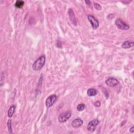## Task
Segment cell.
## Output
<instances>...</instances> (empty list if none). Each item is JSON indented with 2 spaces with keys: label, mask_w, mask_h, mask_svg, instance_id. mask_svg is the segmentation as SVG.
<instances>
[{
  "label": "cell",
  "mask_w": 134,
  "mask_h": 134,
  "mask_svg": "<svg viewBox=\"0 0 134 134\" xmlns=\"http://www.w3.org/2000/svg\"><path fill=\"white\" fill-rule=\"evenodd\" d=\"M99 124V121L97 119H95L90 121L87 125V129L88 131L91 133H93L95 131L97 126Z\"/></svg>",
  "instance_id": "3957f363"
},
{
  "label": "cell",
  "mask_w": 134,
  "mask_h": 134,
  "mask_svg": "<svg viewBox=\"0 0 134 134\" xmlns=\"http://www.w3.org/2000/svg\"><path fill=\"white\" fill-rule=\"evenodd\" d=\"M71 116V112L70 111L61 114L59 116L58 120L60 122H66L70 118Z\"/></svg>",
  "instance_id": "8992f818"
},
{
  "label": "cell",
  "mask_w": 134,
  "mask_h": 134,
  "mask_svg": "<svg viewBox=\"0 0 134 134\" xmlns=\"http://www.w3.org/2000/svg\"><path fill=\"white\" fill-rule=\"evenodd\" d=\"M115 24L118 28L124 30H127L129 29V26L128 24L122 20L120 18H117L115 21Z\"/></svg>",
  "instance_id": "7a4b0ae2"
},
{
  "label": "cell",
  "mask_w": 134,
  "mask_h": 134,
  "mask_svg": "<svg viewBox=\"0 0 134 134\" xmlns=\"http://www.w3.org/2000/svg\"><path fill=\"white\" fill-rule=\"evenodd\" d=\"M85 105L84 104H80L77 106L76 109H77V110L79 111V112H81V111H82L85 110Z\"/></svg>",
  "instance_id": "9a60e30c"
},
{
  "label": "cell",
  "mask_w": 134,
  "mask_h": 134,
  "mask_svg": "<svg viewBox=\"0 0 134 134\" xmlns=\"http://www.w3.org/2000/svg\"><path fill=\"white\" fill-rule=\"evenodd\" d=\"M94 106L95 107H97V108H99V107L101 106V102H99V101H97V102H95L94 103Z\"/></svg>",
  "instance_id": "ac0fdd59"
},
{
  "label": "cell",
  "mask_w": 134,
  "mask_h": 134,
  "mask_svg": "<svg viewBox=\"0 0 134 134\" xmlns=\"http://www.w3.org/2000/svg\"><path fill=\"white\" fill-rule=\"evenodd\" d=\"M85 3L87 4H89V5L91 4V2L90 1H85Z\"/></svg>",
  "instance_id": "ffe728a7"
},
{
  "label": "cell",
  "mask_w": 134,
  "mask_h": 134,
  "mask_svg": "<svg viewBox=\"0 0 134 134\" xmlns=\"http://www.w3.org/2000/svg\"><path fill=\"white\" fill-rule=\"evenodd\" d=\"M105 83L107 85H108L110 87H114L117 85L118 84L120 83L119 81H118L116 79L112 77L109 78L107 79L106 80Z\"/></svg>",
  "instance_id": "52a82bcc"
},
{
  "label": "cell",
  "mask_w": 134,
  "mask_h": 134,
  "mask_svg": "<svg viewBox=\"0 0 134 134\" xmlns=\"http://www.w3.org/2000/svg\"><path fill=\"white\" fill-rule=\"evenodd\" d=\"M4 75H3V72H1V86H2L4 83Z\"/></svg>",
  "instance_id": "e0dca14e"
},
{
  "label": "cell",
  "mask_w": 134,
  "mask_h": 134,
  "mask_svg": "<svg viewBox=\"0 0 134 134\" xmlns=\"http://www.w3.org/2000/svg\"><path fill=\"white\" fill-rule=\"evenodd\" d=\"M57 99V97L56 95H51L49 96L46 100V106L47 108L51 107Z\"/></svg>",
  "instance_id": "277c9868"
},
{
  "label": "cell",
  "mask_w": 134,
  "mask_h": 134,
  "mask_svg": "<svg viewBox=\"0 0 134 134\" xmlns=\"http://www.w3.org/2000/svg\"><path fill=\"white\" fill-rule=\"evenodd\" d=\"M129 132H131V133H134V126H133V127H132L131 128H130V129H129Z\"/></svg>",
  "instance_id": "d6986e66"
},
{
  "label": "cell",
  "mask_w": 134,
  "mask_h": 134,
  "mask_svg": "<svg viewBox=\"0 0 134 134\" xmlns=\"http://www.w3.org/2000/svg\"><path fill=\"white\" fill-rule=\"evenodd\" d=\"M7 129H8V131L10 133H12V121L11 120H10L7 122Z\"/></svg>",
  "instance_id": "5bb4252c"
},
{
  "label": "cell",
  "mask_w": 134,
  "mask_h": 134,
  "mask_svg": "<svg viewBox=\"0 0 134 134\" xmlns=\"http://www.w3.org/2000/svg\"><path fill=\"white\" fill-rule=\"evenodd\" d=\"M87 18H88V20H89V22H90L92 27V28L94 29H96L98 27L99 22L97 21V19L95 18L94 16H93V15H88Z\"/></svg>",
  "instance_id": "5b68a950"
},
{
  "label": "cell",
  "mask_w": 134,
  "mask_h": 134,
  "mask_svg": "<svg viewBox=\"0 0 134 134\" xmlns=\"http://www.w3.org/2000/svg\"><path fill=\"white\" fill-rule=\"evenodd\" d=\"M134 45V42L133 41L127 40L124 41L122 45V47L124 49H128L133 47Z\"/></svg>",
  "instance_id": "30bf717a"
},
{
  "label": "cell",
  "mask_w": 134,
  "mask_h": 134,
  "mask_svg": "<svg viewBox=\"0 0 134 134\" xmlns=\"http://www.w3.org/2000/svg\"><path fill=\"white\" fill-rule=\"evenodd\" d=\"M46 62V57L45 55L40 56L33 63L32 68L35 71H38L41 70L43 68Z\"/></svg>",
  "instance_id": "6da1fadb"
},
{
  "label": "cell",
  "mask_w": 134,
  "mask_h": 134,
  "mask_svg": "<svg viewBox=\"0 0 134 134\" xmlns=\"http://www.w3.org/2000/svg\"><path fill=\"white\" fill-rule=\"evenodd\" d=\"M24 4V2L23 1H21V0H18L15 3V6L18 9H21L23 6Z\"/></svg>",
  "instance_id": "4fadbf2b"
},
{
  "label": "cell",
  "mask_w": 134,
  "mask_h": 134,
  "mask_svg": "<svg viewBox=\"0 0 134 134\" xmlns=\"http://www.w3.org/2000/svg\"><path fill=\"white\" fill-rule=\"evenodd\" d=\"M97 93V91L94 88H90L87 91V94L89 97H94Z\"/></svg>",
  "instance_id": "8fae6325"
},
{
  "label": "cell",
  "mask_w": 134,
  "mask_h": 134,
  "mask_svg": "<svg viewBox=\"0 0 134 134\" xmlns=\"http://www.w3.org/2000/svg\"><path fill=\"white\" fill-rule=\"evenodd\" d=\"M68 14H69V18H70V20L71 22H72V24H73L75 26L76 25V20H75V15L74 14L73 10H72L71 9H69Z\"/></svg>",
  "instance_id": "9c48e42d"
},
{
  "label": "cell",
  "mask_w": 134,
  "mask_h": 134,
  "mask_svg": "<svg viewBox=\"0 0 134 134\" xmlns=\"http://www.w3.org/2000/svg\"><path fill=\"white\" fill-rule=\"evenodd\" d=\"M94 6L95 8L97 10L99 11L102 9V6L98 3H94Z\"/></svg>",
  "instance_id": "2e32d148"
},
{
  "label": "cell",
  "mask_w": 134,
  "mask_h": 134,
  "mask_svg": "<svg viewBox=\"0 0 134 134\" xmlns=\"http://www.w3.org/2000/svg\"><path fill=\"white\" fill-rule=\"evenodd\" d=\"M15 112V106L14 105L11 106L8 110V112H7V116H8L9 118H11L13 116Z\"/></svg>",
  "instance_id": "7c38bea8"
},
{
  "label": "cell",
  "mask_w": 134,
  "mask_h": 134,
  "mask_svg": "<svg viewBox=\"0 0 134 134\" xmlns=\"http://www.w3.org/2000/svg\"><path fill=\"white\" fill-rule=\"evenodd\" d=\"M83 124V122L81 119H80V118H76V119L74 120L72 122L71 125L73 128H77L81 127Z\"/></svg>",
  "instance_id": "ba28073f"
}]
</instances>
